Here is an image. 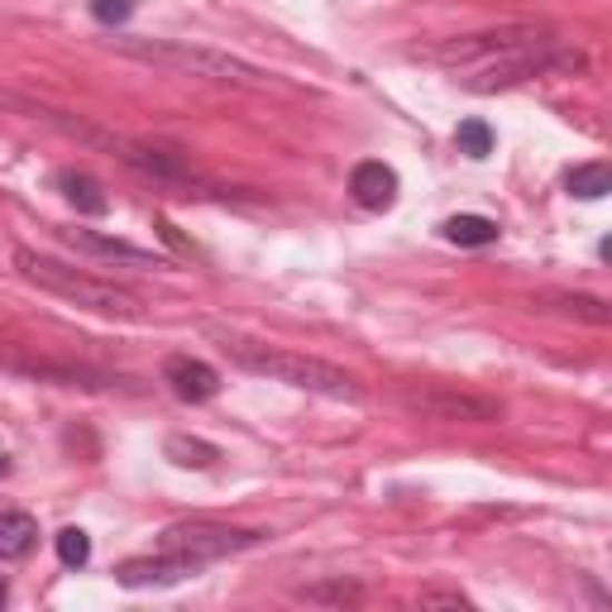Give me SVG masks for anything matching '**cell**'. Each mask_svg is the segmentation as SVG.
<instances>
[{
  "instance_id": "1",
  "label": "cell",
  "mask_w": 612,
  "mask_h": 612,
  "mask_svg": "<svg viewBox=\"0 0 612 612\" xmlns=\"http://www.w3.org/2000/svg\"><path fill=\"white\" fill-rule=\"evenodd\" d=\"M436 62L460 72V82L470 91H497V87H517L536 72H551V68H584V58L560 48L555 39L545 34H474V39H460V43H445L431 53Z\"/></svg>"
},
{
  "instance_id": "2",
  "label": "cell",
  "mask_w": 612,
  "mask_h": 612,
  "mask_svg": "<svg viewBox=\"0 0 612 612\" xmlns=\"http://www.w3.org/2000/svg\"><path fill=\"white\" fill-rule=\"evenodd\" d=\"M211 335L239 368H249V374H259L268 383H287V388L335 397V402H364V383L354 374H345V368L326 364V359H312V354H297V349H278V345L249 340V335H235V330H216V326H211Z\"/></svg>"
},
{
  "instance_id": "3",
  "label": "cell",
  "mask_w": 612,
  "mask_h": 612,
  "mask_svg": "<svg viewBox=\"0 0 612 612\" xmlns=\"http://www.w3.org/2000/svg\"><path fill=\"white\" fill-rule=\"evenodd\" d=\"M14 268H20L29 283H39L43 293L82 306V312H101V316H120V320L144 316V306H139V297L130 293V287L91 278V273L62 264V259H48V254H39V249H14Z\"/></svg>"
},
{
  "instance_id": "4",
  "label": "cell",
  "mask_w": 612,
  "mask_h": 612,
  "mask_svg": "<svg viewBox=\"0 0 612 612\" xmlns=\"http://www.w3.org/2000/svg\"><path fill=\"white\" fill-rule=\"evenodd\" d=\"M120 53H130L154 68H172L187 77H206V82H235V87H268L273 77L254 62L220 53V48H201V43H177V39H120Z\"/></svg>"
},
{
  "instance_id": "5",
  "label": "cell",
  "mask_w": 612,
  "mask_h": 612,
  "mask_svg": "<svg viewBox=\"0 0 612 612\" xmlns=\"http://www.w3.org/2000/svg\"><path fill=\"white\" fill-rule=\"evenodd\" d=\"M259 541V531H235V526H220V522H182V526H168L158 536V555H172L182 565L201 570L211 560H225L235 551H249Z\"/></svg>"
},
{
  "instance_id": "6",
  "label": "cell",
  "mask_w": 612,
  "mask_h": 612,
  "mask_svg": "<svg viewBox=\"0 0 612 612\" xmlns=\"http://www.w3.org/2000/svg\"><path fill=\"white\" fill-rule=\"evenodd\" d=\"M407 407L431 416V422H470V426L503 422V407L493 397H464V393H407Z\"/></svg>"
},
{
  "instance_id": "7",
  "label": "cell",
  "mask_w": 612,
  "mask_h": 612,
  "mask_svg": "<svg viewBox=\"0 0 612 612\" xmlns=\"http://www.w3.org/2000/svg\"><path fill=\"white\" fill-rule=\"evenodd\" d=\"M164 383L182 402H211L220 393V374L211 364L191 359V354H172V359L164 364Z\"/></svg>"
},
{
  "instance_id": "8",
  "label": "cell",
  "mask_w": 612,
  "mask_h": 612,
  "mask_svg": "<svg viewBox=\"0 0 612 612\" xmlns=\"http://www.w3.org/2000/svg\"><path fill=\"white\" fill-rule=\"evenodd\" d=\"M349 197L364 206V211H388L397 201V172L388 164H378V158H368L349 172Z\"/></svg>"
},
{
  "instance_id": "9",
  "label": "cell",
  "mask_w": 612,
  "mask_h": 612,
  "mask_svg": "<svg viewBox=\"0 0 612 612\" xmlns=\"http://www.w3.org/2000/svg\"><path fill=\"white\" fill-rule=\"evenodd\" d=\"M187 574H197L191 565H182V560H172V555H158V560H130V565H120L116 579L125 589H149V584H182Z\"/></svg>"
},
{
  "instance_id": "10",
  "label": "cell",
  "mask_w": 612,
  "mask_h": 612,
  "mask_svg": "<svg viewBox=\"0 0 612 612\" xmlns=\"http://www.w3.org/2000/svg\"><path fill=\"white\" fill-rule=\"evenodd\" d=\"M39 545V522L29 512H0V560H24Z\"/></svg>"
},
{
  "instance_id": "11",
  "label": "cell",
  "mask_w": 612,
  "mask_h": 612,
  "mask_svg": "<svg viewBox=\"0 0 612 612\" xmlns=\"http://www.w3.org/2000/svg\"><path fill=\"white\" fill-rule=\"evenodd\" d=\"M72 249H87V254H101V259H125V264H154L149 249H135L125 239H106V235H91V230H62Z\"/></svg>"
},
{
  "instance_id": "12",
  "label": "cell",
  "mask_w": 612,
  "mask_h": 612,
  "mask_svg": "<svg viewBox=\"0 0 612 612\" xmlns=\"http://www.w3.org/2000/svg\"><path fill=\"white\" fill-rule=\"evenodd\" d=\"M53 182L62 187V197H68L82 216H106V206H110V201L101 197V187H96L87 172H72V168H68V172H58Z\"/></svg>"
},
{
  "instance_id": "13",
  "label": "cell",
  "mask_w": 612,
  "mask_h": 612,
  "mask_svg": "<svg viewBox=\"0 0 612 612\" xmlns=\"http://www.w3.org/2000/svg\"><path fill=\"white\" fill-rule=\"evenodd\" d=\"M445 239L450 245H464V249H483V245H493L497 239V225L488 216H450Z\"/></svg>"
},
{
  "instance_id": "14",
  "label": "cell",
  "mask_w": 612,
  "mask_h": 612,
  "mask_svg": "<svg viewBox=\"0 0 612 612\" xmlns=\"http://www.w3.org/2000/svg\"><path fill=\"white\" fill-rule=\"evenodd\" d=\"M570 197H584V201H599L612 191V168L608 164H579L570 177H565Z\"/></svg>"
},
{
  "instance_id": "15",
  "label": "cell",
  "mask_w": 612,
  "mask_h": 612,
  "mask_svg": "<svg viewBox=\"0 0 612 612\" xmlns=\"http://www.w3.org/2000/svg\"><path fill=\"white\" fill-rule=\"evenodd\" d=\"M168 455H172V464H182V470H211V464L220 460V450L206 445V441L172 436V441H168Z\"/></svg>"
},
{
  "instance_id": "16",
  "label": "cell",
  "mask_w": 612,
  "mask_h": 612,
  "mask_svg": "<svg viewBox=\"0 0 612 612\" xmlns=\"http://www.w3.org/2000/svg\"><path fill=\"white\" fill-rule=\"evenodd\" d=\"M58 560L68 570H82L87 560H91V536H87L82 526H62L58 531Z\"/></svg>"
},
{
  "instance_id": "17",
  "label": "cell",
  "mask_w": 612,
  "mask_h": 612,
  "mask_svg": "<svg viewBox=\"0 0 612 612\" xmlns=\"http://www.w3.org/2000/svg\"><path fill=\"white\" fill-rule=\"evenodd\" d=\"M455 139H460V154H470V158H488L493 154V130L483 120H460Z\"/></svg>"
},
{
  "instance_id": "18",
  "label": "cell",
  "mask_w": 612,
  "mask_h": 612,
  "mask_svg": "<svg viewBox=\"0 0 612 612\" xmlns=\"http://www.w3.org/2000/svg\"><path fill=\"white\" fill-rule=\"evenodd\" d=\"M541 306H565V312L593 320V326H608V320H612L608 302H599V297H541Z\"/></svg>"
},
{
  "instance_id": "19",
  "label": "cell",
  "mask_w": 612,
  "mask_h": 612,
  "mask_svg": "<svg viewBox=\"0 0 612 612\" xmlns=\"http://www.w3.org/2000/svg\"><path fill=\"white\" fill-rule=\"evenodd\" d=\"M135 6H139V0H91V14H96V20H101V24L116 29V24L130 20Z\"/></svg>"
},
{
  "instance_id": "20",
  "label": "cell",
  "mask_w": 612,
  "mask_h": 612,
  "mask_svg": "<svg viewBox=\"0 0 612 612\" xmlns=\"http://www.w3.org/2000/svg\"><path fill=\"white\" fill-rule=\"evenodd\" d=\"M436 603H450V608H464L470 599L464 593H422V608H436Z\"/></svg>"
},
{
  "instance_id": "21",
  "label": "cell",
  "mask_w": 612,
  "mask_h": 612,
  "mask_svg": "<svg viewBox=\"0 0 612 612\" xmlns=\"http://www.w3.org/2000/svg\"><path fill=\"white\" fill-rule=\"evenodd\" d=\"M306 599H359V589H306Z\"/></svg>"
},
{
  "instance_id": "22",
  "label": "cell",
  "mask_w": 612,
  "mask_h": 612,
  "mask_svg": "<svg viewBox=\"0 0 612 612\" xmlns=\"http://www.w3.org/2000/svg\"><path fill=\"white\" fill-rule=\"evenodd\" d=\"M0 474H10V455H6V450H0Z\"/></svg>"
}]
</instances>
